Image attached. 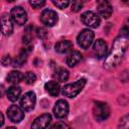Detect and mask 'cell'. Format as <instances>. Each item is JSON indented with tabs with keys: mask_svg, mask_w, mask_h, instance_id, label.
<instances>
[{
	"mask_svg": "<svg viewBox=\"0 0 129 129\" xmlns=\"http://www.w3.org/2000/svg\"><path fill=\"white\" fill-rule=\"evenodd\" d=\"M120 36H129V18L124 21V24L120 29Z\"/></svg>",
	"mask_w": 129,
	"mask_h": 129,
	"instance_id": "obj_24",
	"label": "cell"
},
{
	"mask_svg": "<svg viewBox=\"0 0 129 129\" xmlns=\"http://www.w3.org/2000/svg\"><path fill=\"white\" fill-rule=\"evenodd\" d=\"M82 59V53L79 50H72L67 56V64L71 68L78 64Z\"/></svg>",
	"mask_w": 129,
	"mask_h": 129,
	"instance_id": "obj_17",
	"label": "cell"
},
{
	"mask_svg": "<svg viewBox=\"0 0 129 129\" xmlns=\"http://www.w3.org/2000/svg\"><path fill=\"white\" fill-rule=\"evenodd\" d=\"M119 128L120 129H129V113L124 115L119 122Z\"/></svg>",
	"mask_w": 129,
	"mask_h": 129,
	"instance_id": "obj_23",
	"label": "cell"
},
{
	"mask_svg": "<svg viewBox=\"0 0 129 129\" xmlns=\"http://www.w3.org/2000/svg\"><path fill=\"white\" fill-rule=\"evenodd\" d=\"M69 109H70L69 108V103L66 100H63V99H59L54 104L53 115L57 119H63V118H66L68 116Z\"/></svg>",
	"mask_w": 129,
	"mask_h": 129,
	"instance_id": "obj_9",
	"label": "cell"
},
{
	"mask_svg": "<svg viewBox=\"0 0 129 129\" xmlns=\"http://www.w3.org/2000/svg\"><path fill=\"white\" fill-rule=\"evenodd\" d=\"M7 116L13 123H19L24 118V111L17 105H11L7 110Z\"/></svg>",
	"mask_w": 129,
	"mask_h": 129,
	"instance_id": "obj_10",
	"label": "cell"
},
{
	"mask_svg": "<svg viewBox=\"0 0 129 129\" xmlns=\"http://www.w3.org/2000/svg\"><path fill=\"white\" fill-rule=\"evenodd\" d=\"M49 129H71V127L63 122H57V123L53 124Z\"/></svg>",
	"mask_w": 129,
	"mask_h": 129,
	"instance_id": "obj_27",
	"label": "cell"
},
{
	"mask_svg": "<svg viewBox=\"0 0 129 129\" xmlns=\"http://www.w3.org/2000/svg\"><path fill=\"white\" fill-rule=\"evenodd\" d=\"M1 26H2V34L5 36H9L13 32V21L11 16L7 13H3L1 16Z\"/></svg>",
	"mask_w": 129,
	"mask_h": 129,
	"instance_id": "obj_14",
	"label": "cell"
},
{
	"mask_svg": "<svg viewBox=\"0 0 129 129\" xmlns=\"http://www.w3.org/2000/svg\"><path fill=\"white\" fill-rule=\"evenodd\" d=\"M36 34H37L38 37H40V38H44V37L46 36L47 33H46L45 28H43V27H39V28L36 29Z\"/></svg>",
	"mask_w": 129,
	"mask_h": 129,
	"instance_id": "obj_28",
	"label": "cell"
},
{
	"mask_svg": "<svg viewBox=\"0 0 129 129\" xmlns=\"http://www.w3.org/2000/svg\"><path fill=\"white\" fill-rule=\"evenodd\" d=\"M31 48H32V46H26L25 48H23V49L19 52V54L16 56V58L14 59V61L12 62L13 66H14V67H21L22 63L26 60L27 54H28V52L31 50Z\"/></svg>",
	"mask_w": 129,
	"mask_h": 129,
	"instance_id": "obj_19",
	"label": "cell"
},
{
	"mask_svg": "<svg viewBox=\"0 0 129 129\" xmlns=\"http://www.w3.org/2000/svg\"><path fill=\"white\" fill-rule=\"evenodd\" d=\"M35 102H36V96H35L34 92L29 91L21 97L19 106L24 112H29V111L33 110V108L35 106Z\"/></svg>",
	"mask_w": 129,
	"mask_h": 129,
	"instance_id": "obj_6",
	"label": "cell"
},
{
	"mask_svg": "<svg viewBox=\"0 0 129 129\" xmlns=\"http://www.w3.org/2000/svg\"><path fill=\"white\" fill-rule=\"evenodd\" d=\"M93 51L96 57L98 58L105 57L108 52V47H107V43L105 42V40H103L102 38L97 39L93 44Z\"/></svg>",
	"mask_w": 129,
	"mask_h": 129,
	"instance_id": "obj_12",
	"label": "cell"
},
{
	"mask_svg": "<svg viewBox=\"0 0 129 129\" xmlns=\"http://www.w3.org/2000/svg\"><path fill=\"white\" fill-rule=\"evenodd\" d=\"M35 81H36V76H35L34 73H32V72L25 73V75H24V82L27 85H32V84L35 83Z\"/></svg>",
	"mask_w": 129,
	"mask_h": 129,
	"instance_id": "obj_22",
	"label": "cell"
},
{
	"mask_svg": "<svg viewBox=\"0 0 129 129\" xmlns=\"http://www.w3.org/2000/svg\"><path fill=\"white\" fill-rule=\"evenodd\" d=\"M29 4L34 8H40L45 4V2L44 1H29Z\"/></svg>",
	"mask_w": 129,
	"mask_h": 129,
	"instance_id": "obj_29",
	"label": "cell"
},
{
	"mask_svg": "<svg viewBox=\"0 0 129 129\" xmlns=\"http://www.w3.org/2000/svg\"><path fill=\"white\" fill-rule=\"evenodd\" d=\"M52 4L54 6H56L57 8H59V9H64L71 4V2L67 1V0L66 1H52Z\"/></svg>",
	"mask_w": 129,
	"mask_h": 129,
	"instance_id": "obj_25",
	"label": "cell"
},
{
	"mask_svg": "<svg viewBox=\"0 0 129 129\" xmlns=\"http://www.w3.org/2000/svg\"><path fill=\"white\" fill-rule=\"evenodd\" d=\"M2 63H3V66L10 64V63H11V58H10V56H9V55H5V56L3 57V59H2Z\"/></svg>",
	"mask_w": 129,
	"mask_h": 129,
	"instance_id": "obj_30",
	"label": "cell"
},
{
	"mask_svg": "<svg viewBox=\"0 0 129 129\" xmlns=\"http://www.w3.org/2000/svg\"><path fill=\"white\" fill-rule=\"evenodd\" d=\"M83 7V2L81 1H74L71 3V8H72V11L74 12H78L82 9Z\"/></svg>",
	"mask_w": 129,
	"mask_h": 129,
	"instance_id": "obj_26",
	"label": "cell"
},
{
	"mask_svg": "<svg viewBox=\"0 0 129 129\" xmlns=\"http://www.w3.org/2000/svg\"><path fill=\"white\" fill-rule=\"evenodd\" d=\"M94 36H95V34L91 29H89V28L83 29L77 37V42H78L80 47H82L84 49H87L93 43Z\"/></svg>",
	"mask_w": 129,
	"mask_h": 129,
	"instance_id": "obj_5",
	"label": "cell"
},
{
	"mask_svg": "<svg viewBox=\"0 0 129 129\" xmlns=\"http://www.w3.org/2000/svg\"><path fill=\"white\" fill-rule=\"evenodd\" d=\"M51 122V116L48 113H43L36 117L31 123V129H46Z\"/></svg>",
	"mask_w": 129,
	"mask_h": 129,
	"instance_id": "obj_11",
	"label": "cell"
},
{
	"mask_svg": "<svg viewBox=\"0 0 129 129\" xmlns=\"http://www.w3.org/2000/svg\"><path fill=\"white\" fill-rule=\"evenodd\" d=\"M81 21L84 25L90 28H97L101 24L100 16L93 11H86L81 15Z\"/></svg>",
	"mask_w": 129,
	"mask_h": 129,
	"instance_id": "obj_4",
	"label": "cell"
},
{
	"mask_svg": "<svg viewBox=\"0 0 129 129\" xmlns=\"http://www.w3.org/2000/svg\"><path fill=\"white\" fill-rule=\"evenodd\" d=\"M97 11H98V15L102 16L103 18H109L112 13H113V8L111 6V4L108 1L102 0V1H98L97 2Z\"/></svg>",
	"mask_w": 129,
	"mask_h": 129,
	"instance_id": "obj_13",
	"label": "cell"
},
{
	"mask_svg": "<svg viewBox=\"0 0 129 129\" xmlns=\"http://www.w3.org/2000/svg\"><path fill=\"white\" fill-rule=\"evenodd\" d=\"M57 20H58V16L56 12L51 9H44L40 14V21L45 26H48V27L54 26Z\"/></svg>",
	"mask_w": 129,
	"mask_h": 129,
	"instance_id": "obj_8",
	"label": "cell"
},
{
	"mask_svg": "<svg viewBox=\"0 0 129 129\" xmlns=\"http://www.w3.org/2000/svg\"><path fill=\"white\" fill-rule=\"evenodd\" d=\"M54 76H55V78H56V80L58 82H66V81H68L70 74H69V71L67 69H64V68H58L55 71Z\"/></svg>",
	"mask_w": 129,
	"mask_h": 129,
	"instance_id": "obj_21",
	"label": "cell"
},
{
	"mask_svg": "<svg viewBox=\"0 0 129 129\" xmlns=\"http://www.w3.org/2000/svg\"><path fill=\"white\" fill-rule=\"evenodd\" d=\"M128 44H129V38L127 36L119 35L115 39L112 45V49L104 62V68L106 70H112L119 64V62L124 56V53L127 49Z\"/></svg>",
	"mask_w": 129,
	"mask_h": 129,
	"instance_id": "obj_1",
	"label": "cell"
},
{
	"mask_svg": "<svg viewBox=\"0 0 129 129\" xmlns=\"http://www.w3.org/2000/svg\"><path fill=\"white\" fill-rule=\"evenodd\" d=\"M20 95H21V89L18 86H12V87H10L7 90V93H6V96H7L8 100L11 101V102L17 101L19 99Z\"/></svg>",
	"mask_w": 129,
	"mask_h": 129,
	"instance_id": "obj_20",
	"label": "cell"
},
{
	"mask_svg": "<svg viewBox=\"0 0 129 129\" xmlns=\"http://www.w3.org/2000/svg\"><path fill=\"white\" fill-rule=\"evenodd\" d=\"M44 89L52 97L57 96L60 92V86H59L58 82H56V81H48L47 83H45Z\"/></svg>",
	"mask_w": 129,
	"mask_h": 129,
	"instance_id": "obj_16",
	"label": "cell"
},
{
	"mask_svg": "<svg viewBox=\"0 0 129 129\" xmlns=\"http://www.w3.org/2000/svg\"><path fill=\"white\" fill-rule=\"evenodd\" d=\"M23 80H24V75L19 71H11L7 76V82L12 84L13 86H16Z\"/></svg>",
	"mask_w": 129,
	"mask_h": 129,
	"instance_id": "obj_18",
	"label": "cell"
},
{
	"mask_svg": "<svg viewBox=\"0 0 129 129\" xmlns=\"http://www.w3.org/2000/svg\"><path fill=\"white\" fill-rule=\"evenodd\" d=\"M11 19L14 23L18 25H23L27 21V13L21 6H15L10 11Z\"/></svg>",
	"mask_w": 129,
	"mask_h": 129,
	"instance_id": "obj_7",
	"label": "cell"
},
{
	"mask_svg": "<svg viewBox=\"0 0 129 129\" xmlns=\"http://www.w3.org/2000/svg\"><path fill=\"white\" fill-rule=\"evenodd\" d=\"M87 83V80L85 78H82V79H79L77 80L76 82L74 83H70V84H67L64 85V87L62 88V95L64 97H68V98H75L76 96H78L81 91L84 89L85 85Z\"/></svg>",
	"mask_w": 129,
	"mask_h": 129,
	"instance_id": "obj_2",
	"label": "cell"
},
{
	"mask_svg": "<svg viewBox=\"0 0 129 129\" xmlns=\"http://www.w3.org/2000/svg\"><path fill=\"white\" fill-rule=\"evenodd\" d=\"M73 48V43L70 40H59L54 45V50L58 53H67Z\"/></svg>",
	"mask_w": 129,
	"mask_h": 129,
	"instance_id": "obj_15",
	"label": "cell"
},
{
	"mask_svg": "<svg viewBox=\"0 0 129 129\" xmlns=\"http://www.w3.org/2000/svg\"><path fill=\"white\" fill-rule=\"evenodd\" d=\"M93 116L97 121H104L110 116V107L107 103L97 101L93 106Z\"/></svg>",
	"mask_w": 129,
	"mask_h": 129,
	"instance_id": "obj_3",
	"label": "cell"
},
{
	"mask_svg": "<svg viewBox=\"0 0 129 129\" xmlns=\"http://www.w3.org/2000/svg\"><path fill=\"white\" fill-rule=\"evenodd\" d=\"M5 129H16V128H15V127H12V126H11V127H7V128H5Z\"/></svg>",
	"mask_w": 129,
	"mask_h": 129,
	"instance_id": "obj_31",
	"label": "cell"
}]
</instances>
